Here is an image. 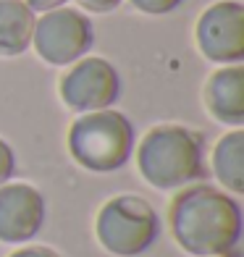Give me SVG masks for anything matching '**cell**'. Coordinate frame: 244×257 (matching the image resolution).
Masks as SVG:
<instances>
[{"label": "cell", "mask_w": 244, "mask_h": 257, "mask_svg": "<svg viewBox=\"0 0 244 257\" xmlns=\"http://www.w3.org/2000/svg\"><path fill=\"white\" fill-rule=\"evenodd\" d=\"M32 45L48 66H71L95 45V27L76 8H53L34 21Z\"/></svg>", "instance_id": "5b68a950"}, {"label": "cell", "mask_w": 244, "mask_h": 257, "mask_svg": "<svg viewBox=\"0 0 244 257\" xmlns=\"http://www.w3.org/2000/svg\"><path fill=\"white\" fill-rule=\"evenodd\" d=\"M220 257H228V254H220Z\"/></svg>", "instance_id": "e0dca14e"}, {"label": "cell", "mask_w": 244, "mask_h": 257, "mask_svg": "<svg viewBox=\"0 0 244 257\" xmlns=\"http://www.w3.org/2000/svg\"><path fill=\"white\" fill-rule=\"evenodd\" d=\"M213 173L228 194H244V132L231 128L213 147Z\"/></svg>", "instance_id": "8fae6325"}, {"label": "cell", "mask_w": 244, "mask_h": 257, "mask_svg": "<svg viewBox=\"0 0 244 257\" xmlns=\"http://www.w3.org/2000/svg\"><path fill=\"white\" fill-rule=\"evenodd\" d=\"M168 226L176 244L192 257H220L239 247L244 213L234 194L213 184L179 189L168 207Z\"/></svg>", "instance_id": "6da1fadb"}, {"label": "cell", "mask_w": 244, "mask_h": 257, "mask_svg": "<svg viewBox=\"0 0 244 257\" xmlns=\"http://www.w3.org/2000/svg\"><path fill=\"white\" fill-rule=\"evenodd\" d=\"M8 257H61V254H58L55 249H50V247H42V244H27V247L16 249Z\"/></svg>", "instance_id": "9a60e30c"}, {"label": "cell", "mask_w": 244, "mask_h": 257, "mask_svg": "<svg viewBox=\"0 0 244 257\" xmlns=\"http://www.w3.org/2000/svg\"><path fill=\"white\" fill-rule=\"evenodd\" d=\"M34 11L24 0H0V58H16L32 48Z\"/></svg>", "instance_id": "30bf717a"}, {"label": "cell", "mask_w": 244, "mask_h": 257, "mask_svg": "<svg viewBox=\"0 0 244 257\" xmlns=\"http://www.w3.org/2000/svg\"><path fill=\"white\" fill-rule=\"evenodd\" d=\"M16 173V153L3 137H0V186L8 184Z\"/></svg>", "instance_id": "4fadbf2b"}, {"label": "cell", "mask_w": 244, "mask_h": 257, "mask_svg": "<svg viewBox=\"0 0 244 257\" xmlns=\"http://www.w3.org/2000/svg\"><path fill=\"white\" fill-rule=\"evenodd\" d=\"M160 215L145 197L115 194L105 200L95 218L100 247L115 257H139L160 239Z\"/></svg>", "instance_id": "277c9868"}, {"label": "cell", "mask_w": 244, "mask_h": 257, "mask_svg": "<svg viewBox=\"0 0 244 257\" xmlns=\"http://www.w3.org/2000/svg\"><path fill=\"white\" fill-rule=\"evenodd\" d=\"M45 226V197L27 181L0 186V241L27 244Z\"/></svg>", "instance_id": "ba28073f"}, {"label": "cell", "mask_w": 244, "mask_h": 257, "mask_svg": "<svg viewBox=\"0 0 244 257\" xmlns=\"http://www.w3.org/2000/svg\"><path fill=\"white\" fill-rule=\"evenodd\" d=\"M24 3L34 11V14H48V11H53V8L66 6L68 0H24Z\"/></svg>", "instance_id": "2e32d148"}, {"label": "cell", "mask_w": 244, "mask_h": 257, "mask_svg": "<svg viewBox=\"0 0 244 257\" xmlns=\"http://www.w3.org/2000/svg\"><path fill=\"white\" fill-rule=\"evenodd\" d=\"M129 3L147 16H166L171 11H176L184 0H129Z\"/></svg>", "instance_id": "7c38bea8"}, {"label": "cell", "mask_w": 244, "mask_h": 257, "mask_svg": "<svg viewBox=\"0 0 244 257\" xmlns=\"http://www.w3.org/2000/svg\"><path fill=\"white\" fill-rule=\"evenodd\" d=\"M137 168L160 192L205 181V134L181 123H158L139 139Z\"/></svg>", "instance_id": "7a4b0ae2"}, {"label": "cell", "mask_w": 244, "mask_h": 257, "mask_svg": "<svg viewBox=\"0 0 244 257\" xmlns=\"http://www.w3.org/2000/svg\"><path fill=\"white\" fill-rule=\"evenodd\" d=\"M205 108L218 123L241 128L244 126V66H220L205 81Z\"/></svg>", "instance_id": "9c48e42d"}, {"label": "cell", "mask_w": 244, "mask_h": 257, "mask_svg": "<svg viewBox=\"0 0 244 257\" xmlns=\"http://www.w3.org/2000/svg\"><path fill=\"white\" fill-rule=\"evenodd\" d=\"M137 134L132 121L121 110L81 113L68 126L66 147L76 166L92 173H113L124 168L134 155Z\"/></svg>", "instance_id": "3957f363"}, {"label": "cell", "mask_w": 244, "mask_h": 257, "mask_svg": "<svg viewBox=\"0 0 244 257\" xmlns=\"http://www.w3.org/2000/svg\"><path fill=\"white\" fill-rule=\"evenodd\" d=\"M58 92L68 110L95 113L108 110L121 100L124 81L110 61L100 55H84L68 66V71L58 81Z\"/></svg>", "instance_id": "8992f818"}, {"label": "cell", "mask_w": 244, "mask_h": 257, "mask_svg": "<svg viewBox=\"0 0 244 257\" xmlns=\"http://www.w3.org/2000/svg\"><path fill=\"white\" fill-rule=\"evenodd\" d=\"M194 40L207 61L234 66L244 61V6L239 0H218L207 6L194 27Z\"/></svg>", "instance_id": "52a82bcc"}, {"label": "cell", "mask_w": 244, "mask_h": 257, "mask_svg": "<svg viewBox=\"0 0 244 257\" xmlns=\"http://www.w3.org/2000/svg\"><path fill=\"white\" fill-rule=\"evenodd\" d=\"M76 3L89 11V14H110V11H115L124 0H76Z\"/></svg>", "instance_id": "5bb4252c"}]
</instances>
